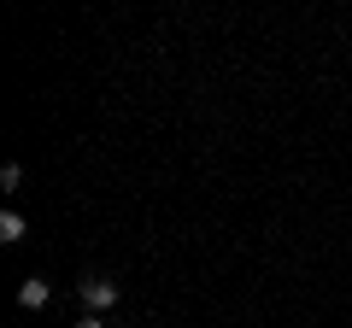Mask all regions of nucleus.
<instances>
[{"label": "nucleus", "mask_w": 352, "mask_h": 328, "mask_svg": "<svg viewBox=\"0 0 352 328\" xmlns=\"http://www.w3.org/2000/svg\"><path fill=\"white\" fill-rule=\"evenodd\" d=\"M0 240H6V246L24 240V217H18V211H0Z\"/></svg>", "instance_id": "obj_3"}, {"label": "nucleus", "mask_w": 352, "mask_h": 328, "mask_svg": "<svg viewBox=\"0 0 352 328\" xmlns=\"http://www.w3.org/2000/svg\"><path fill=\"white\" fill-rule=\"evenodd\" d=\"M47 293H53L47 281H41V276H30L24 288H18V305H24V311H41V305H47Z\"/></svg>", "instance_id": "obj_2"}, {"label": "nucleus", "mask_w": 352, "mask_h": 328, "mask_svg": "<svg viewBox=\"0 0 352 328\" xmlns=\"http://www.w3.org/2000/svg\"><path fill=\"white\" fill-rule=\"evenodd\" d=\"M76 293H82L88 311H112V305H118V281L112 276H82V281H76Z\"/></svg>", "instance_id": "obj_1"}, {"label": "nucleus", "mask_w": 352, "mask_h": 328, "mask_svg": "<svg viewBox=\"0 0 352 328\" xmlns=\"http://www.w3.org/2000/svg\"><path fill=\"white\" fill-rule=\"evenodd\" d=\"M71 328H106V323H100V316H76Z\"/></svg>", "instance_id": "obj_4"}]
</instances>
